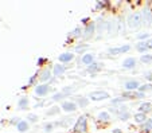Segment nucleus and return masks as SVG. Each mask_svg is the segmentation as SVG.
Returning a JSON list of instances; mask_svg holds the SVG:
<instances>
[{"instance_id": "obj_1", "label": "nucleus", "mask_w": 152, "mask_h": 133, "mask_svg": "<svg viewBox=\"0 0 152 133\" xmlns=\"http://www.w3.org/2000/svg\"><path fill=\"white\" fill-rule=\"evenodd\" d=\"M141 24V15L140 14H132L128 16V26L131 28H137Z\"/></svg>"}, {"instance_id": "obj_2", "label": "nucleus", "mask_w": 152, "mask_h": 133, "mask_svg": "<svg viewBox=\"0 0 152 133\" xmlns=\"http://www.w3.org/2000/svg\"><path fill=\"white\" fill-rule=\"evenodd\" d=\"M90 98H92L93 101H102V100L109 98V94L106 92H93L92 94H90Z\"/></svg>"}, {"instance_id": "obj_3", "label": "nucleus", "mask_w": 152, "mask_h": 133, "mask_svg": "<svg viewBox=\"0 0 152 133\" xmlns=\"http://www.w3.org/2000/svg\"><path fill=\"white\" fill-rule=\"evenodd\" d=\"M75 130H77V132H81V133L86 130V118H85V116H82V117L78 118V122H77V125H75Z\"/></svg>"}, {"instance_id": "obj_4", "label": "nucleus", "mask_w": 152, "mask_h": 133, "mask_svg": "<svg viewBox=\"0 0 152 133\" xmlns=\"http://www.w3.org/2000/svg\"><path fill=\"white\" fill-rule=\"evenodd\" d=\"M129 49H131V47H129V46L116 47V49H110V50H109V52H110V54H112V55H117V54H123V52L129 51Z\"/></svg>"}, {"instance_id": "obj_5", "label": "nucleus", "mask_w": 152, "mask_h": 133, "mask_svg": "<svg viewBox=\"0 0 152 133\" xmlns=\"http://www.w3.org/2000/svg\"><path fill=\"white\" fill-rule=\"evenodd\" d=\"M47 92H49V86L47 85H40V86H38L35 89V93H37L38 96H45Z\"/></svg>"}, {"instance_id": "obj_6", "label": "nucleus", "mask_w": 152, "mask_h": 133, "mask_svg": "<svg viewBox=\"0 0 152 133\" xmlns=\"http://www.w3.org/2000/svg\"><path fill=\"white\" fill-rule=\"evenodd\" d=\"M62 109L66 110V112H73V110L77 109V105L73 104V102H63V104H62Z\"/></svg>"}, {"instance_id": "obj_7", "label": "nucleus", "mask_w": 152, "mask_h": 133, "mask_svg": "<svg viewBox=\"0 0 152 133\" xmlns=\"http://www.w3.org/2000/svg\"><path fill=\"white\" fill-rule=\"evenodd\" d=\"M135 65H136L135 59H133V58H128V59H125V61H124L123 66L125 67V69H132V67H135Z\"/></svg>"}, {"instance_id": "obj_8", "label": "nucleus", "mask_w": 152, "mask_h": 133, "mask_svg": "<svg viewBox=\"0 0 152 133\" xmlns=\"http://www.w3.org/2000/svg\"><path fill=\"white\" fill-rule=\"evenodd\" d=\"M135 121L139 122V124H144L147 121L145 113H137V114H135Z\"/></svg>"}, {"instance_id": "obj_9", "label": "nucleus", "mask_w": 152, "mask_h": 133, "mask_svg": "<svg viewBox=\"0 0 152 133\" xmlns=\"http://www.w3.org/2000/svg\"><path fill=\"white\" fill-rule=\"evenodd\" d=\"M125 87L128 90H135V89H139V82L137 81H128L125 84Z\"/></svg>"}, {"instance_id": "obj_10", "label": "nucleus", "mask_w": 152, "mask_h": 133, "mask_svg": "<svg viewBox=\"0 0 152 133\" xmlns=\"http://www.w3.org/2000/svg\"><path fill=\"white\" fill-rule=\"evenodd\" d=\"M152 108V105L149 102H144V104L140 105V113H145V112H149Z\"/></svg>"}, {"instance_id": "obj_11", "label": "nucleus", "mask_w": 152, "mask_h": 133, "mask_svg": "<svg viewBox=\"0 0 152 133\" xmlns=\"http://www.w3.org/2000/svg\"><path fill=\"white\" fill-rule=\"evenodd\" d=\"M73 59V55L72 54H62L59 57V61L61 62H69V61H72Z\"/></svg>"}, {"instance_id": "obj_12", "label": "nucleus", "mask_w": 152, "mask_h": 133, "mask_svg": "<svg viewBox=\"0 0 152 133\" xmlns=\"http://www.w3.org/2000/svg\"><path fill=\"white\" fill-rule=\"evenodd\" d=\"M82 62H83V63H86V65H90V63H92V62H93V55H90V54H86V55H83Z\"/></svg>"}, {"instance_id": "obj_13", "label": "nucleus", "mask_w": 152, "mask_h": 133, "mask_svg": "<svg viewBox=\"0 0 152 133\" xmlns=\"http://www.w3.org/2000/svg\"><path fill=\"white\" fill-rule=\"evenodd\" d=\"M27 128H28V125H27V122H24V121H22V122L18 124V129H19V132H26Z\"/></svg>"}, {"instance_id": "obj_14", "label": "nucleus", "mask_w": 152, "mask_h": 133, "mask_svg": "<svg viewBox=\"0 0 152 133\" xmlns=\"http://www.w3.org/2000/svg\"><path fill=\"white\" fill-rule=\"evenodd\" d=\"M143 15H144V19H145V22H147V24H149L152 22V14L149 11H145V12H143Z\"/></svg>"}, {"instance_id": "obj_15", "label": "nucleus", "mask_w": 152, "mask_h": 133, "mask_svg": "<svg viewBox=\"0 0 152 133\" xmlns=\"http://www.w3.org/2000/svg\"><path fill=\"white\" fill-rule=\"evenodd\" d=\"M141 62H144V63L152 62V55H143V57H141Z\"/></svg>"}, {"instance_id": "obj_16", "label": "nucleus", "mask_w": 152, "mask_h": 133, "mask_svg": "<svg viewBox=\"0 0 152 133\" xmlns=\"http://www.w3.org/2000/svg\"><path fill=\"white\" fill-rule=\"evenodd\" d=\"M98 118L102 120V121H106V120H109V114H108V113H105V112H102V113H100V114H98Z\"/></svg>"}, {"instance_id": "obj_17", "label": "nucleus", "mask_w": 152, "mask_h": 133, "mask_svg": "<svg viewBox=\"0 0 152 133\" xmlns=\"http://www.w3.org/2000/svg\"><path fill=\"white\" fill-rule=\"evenodd\" d=\"M65 71V67L63 66H59V65H57V66L54 67V73L55 74H61V73Z\"/></svg>"}, {"instance_id": "obj_18", "label": "nucleus", "mask_w": 152, "mask_h": 133, "mask_svg": "<svg viewBox=\"0 0 152 133\" xmlns=\"http://www.w3.org/2000/svg\"><path fill=\"white\" fill-rule=\"evenodd\" d=\"M49 78H50V71L47 70V71H45L42 74V77H40V81H47Z\"/></svg>"}, {"instance_id": "obj_19", "label": "nucleus", "mask_w": 152, "mask_h": 133, "mask_svg": "<svg viewBox=\"0 0 152 133\" xmlns=\"http://www.w3.org/2000/svg\"><path fill=\"white\" fill-rule=\"evenodd\" d=\"M151 89H152V85H149V84L143 85V86L139 87V90H140V92H145V90H151Z\"/></svg>"}, {"instance_id": "obj_20", "label": "nucleus", "mask_w": 152, "mask_h": 133, "mask_svg": "<svg viewBox=\"0 0 152 133\" xmlns=\"http://www.w3.org/2000/svg\"><path fill=\"white\" fill-rule=\"evenodd\" d=\"M144 129L145 130H149V129H152V120H149V121H145L144 122Z\"/></svg>"}, {"instance_id": "obj_21", "label": "nucleus", "mask_w": 152, "mask_h": 133, "mask_svg": "<svg viewBox=\"0 0 152 133\" xmlns=\"http://www.w3.org/2000/svg\"><path fill=\"white\" fill-rule=\"evenodd\" d=\"M137 50H139V51H147V50H148V47H147V43H140L137 46Z\"/></svg>"}, {"instance_id": "obj_22", "label": "nucleus", "mask_w": 152, "mask_h": 133, "mask_svg": "<svg viewBox=\"0 0 152 133\" xmlns=\"http://www.w3.org/2000/svg\"><path fill=\"white\" fill-rule=\"evenodd\" d=\"M93 30H94V26H93V24H90V26L86 28V34H88V36H90V35H92Z\"/></svg>"}, {"instance_id": "obj_23", "label": "nucleus", "mask_w": 152, "mask_h": 133, "mask_svg": "<svg viewBox=\"0 0 152 133\" xmlns=\"http://www.w3.org/2000/svg\"><path fill=\"white\" fill-rule=\"evenodd\" d=\"M100 67H98V65H96V63H93V65H90L89 66V70L90 71H96V70H98Z\"/></svg>"}, {"instance_id": "obj_24", "label": "nucleus", "mask_w": 152, "mask_h": 133, "mask_svg": "<svg viewBox=\"0 0 152 133\" xmlns=\"http://www.w3.org/2000/svg\"><path fill=\"white\" fill-rule=\"evenodd\" d=\"M27 102H28V101H27V98H24V100H20V101H19V105H20V106H26V105H27Z\"/></svg>"}, {"instance_id": "obj_25", "label": "nucleus", "mask_w": 152, "mask_h": 133, "mask_svg": "<svg viewBox=\"0 0 152 133\" xmlns=\"http://www.w3.org/2000/svg\"><path fill=\"white\" fill-rule=\"evenodd\" d=\"M78 104H80L81 106H85V105L88 104V100H78Z\"/></svg>"}, {"instance_id": "obj_26", "label": "nucleus", "mask_w": 152, "mask_h": 133, "mask_svg": "<svg viewBox=\"0 0 152 133\" xmlns=\"http://www.w3.org/2000/svg\"><path fill=\"white\" fill-rule=\"evenodd\" d=\"M148 36H149V34H141V35H139V39H147Z\"/></svg>"}, {"instance_id": "obj_27", "label": "nucleus", "mask_w": 152, "mask_h": 133, "mask_svg": "<svg viewBox=\"0 0 152 133\" xmlns=\"http://www.w3.org/2000/svg\"><path fill=\"white\" fill-rule=\"evenodd\" d=\"M28 120H31V121H35V120H37V116H34V114H28Z\"/></svg>"}, {"instance_id": "obj_28", "label": "nucleus", "mask_w": 152, "mask_h": 133, "mask_svg": "<svg viewBox=\"0 0 152 133\" xmlns=\"http://www.w3.org/2000/svg\"><path fill=\"white\" fill-rule=\"evenodd\" d=\"M61 97H62V94H55V96L53 97V100H55V101H57V100H59Z\"/></svg>"}, {"instance_id": "obj_29", "label": "nucleus", "mask_w": 152, "mask_h": 133, "mask_svg": "<svg viewBox=\"0 0 152 133\" xmlns=\"http://www.w3.org/2000/svg\"><path fill=\"white\" fill-rule=\"evenodd\" d=\"M124 100H125V98H118V100H113V104H117V102H121V101H124Z\"/></svg>"}, {"instance_id": "obj_30", "label": "nucleus", "mask_w": 152, "mask_h": 133, "mask_svg": "<svg viewBox=\"0 0 152 133\" xmlns=\"http://www.w3.org/2000/svg\"><path fill=\"white\" fill-rule=\"evenodd\" d=\"M80 34H81V30H80V28H77V30L74 31V35H80Z\"/></svg>"}, {"instance_id": "obj_31", "label": "nucleus", "mask_w": 152, "mask_h": 133, "mask_svg": "<svg viewBox=\"0 0 152 133\" xmlns=\"http://www.w3.org/2000/svg\"><path fill=\"white\" fill-rule=\"evenodd\" d=\"M147 47H148V49H151V47H152V41H149L148 43H147Z\"/></svg>"}, {"instance_id": "obj_32", "label": "nucleus", "mask_w": 152, "mask_h": 133, "mask_svg": "<svg viewBox=\"0 0 152 133\" xmlns=\"http://www.w3.org/2000/svg\"><path fill=\"white\" fill-rule=\"evenodd\" d=\"M113 133H120V132H118V130H117V129H116V130H115V132H113Z\"/></svg>"}]
</instances>
